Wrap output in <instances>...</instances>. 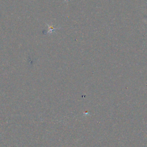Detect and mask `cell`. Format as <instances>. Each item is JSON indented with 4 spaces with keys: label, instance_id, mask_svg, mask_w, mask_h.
Returning <instances> with one entry per match:
<instances>
[{
    "label": "cell",
    "instance_id": "1",
    "mask_svg": "<svg viewBox=\"0 0 147 147\" xmlns=\"http://www.w3.org/2000/svg\"><path fill=\"white\" fill-rule=\"evenodd\" d=\"M47 26L48 28H49V29H48V33H49V34L52 33L54 32L56 30H57V29H58L60 28V27H59V28H55L54 27H53V26H50V25H49V24H47Z\"/></svg>",
    "mask_w": 147,
    "mask_h": 147
}]
</instances>
